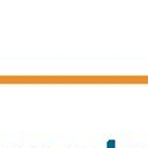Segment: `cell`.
<instances>
[{"mask_svg": "<svg viewBox=\"0 0 148 148\" xmlns=\"http://www.w3.org/2000/svg\"><path fill=\"white\" fill-rule=\"evenodd\" d=\"M107 148H115V140H109L107 142Z\"/></svg>", "mask_w": 148, "mask_h": 148, "instance_id": "cell-1", "label": "cell"}]
</instances>
